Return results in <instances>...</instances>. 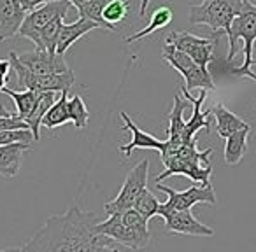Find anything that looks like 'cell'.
I'll use <instances>...</instances> for the list:
<instances>
[{
	"mask_svg": "<svg viewBox=\"0 0 256 252\" xmlns=\"http://www.w3.org/2000/svg\"><path fill=\"white\" fill-rule=\"evenodd\" d=\"M98 216L72 205L62 216H51L22 247L25 252H116L120 244L95 233Z\"/></svg>",
	"mask_w": 256,
	"mask_h": 252,
	"instance_id": "6da1fadb",
	"label": "cell"
},
{
	"mask_svg": "<svg viewBox=\"0 0 256 252\" xmlns=\"http://www.w3.org/2000/svg\"><path fill=\"white\" fill-rule=\"evenodd\" d=\"M210 154H212V149H196V140L179 144V146L167 140V149L160 154L165 170L156 177V182L165 181L172 175H184L198 186L210 184V174H212V168L209 165Z\"/></svg>",
	"mask_w": 256,
	"mask_h": 252,
	"instance_id": "7a4b0ae2",
	"label": "cell"
},
{
	"mask_svg": "<svg viewBox=\"0 0 256 252\" xmlns=\"http://www.w3.org/2000/svg\"><path fill=\"white\" fill-rule=\"evenodd\" d=\"M228 37V61H234L235 53L238 51L237 44L242 40V49H244V63L238 68H232V74L238 75V77H249L256 81V74L251 72L252 65V47L256 44V4L244 0L242 2V9L234 21L230 23L226 30Z\"/></svg>",
	"mask_w": 256,
	"mask_h": 252,
	"instance_id": "3957f363",
	"label": "cell"
},
{
	"mask_svg": "<svg viewBox=\"0 0 256 252\" xmlns=\"http://www.w3.org/2000/svg\"><path fill=\"white\" fill-rule=\"evenodd\" d=\"M244 0H204L200 5L190 7V23L192 25H206L221 37L226 33L230 23L240 12Z\"/></svg>",
	"mask_w": 256,
	"mask_h": 252,
	"instance_id": "277c9868",
	"label": "cell"
},
{
	"mask_svg": "<svg viewBox=\"0 0 256 252\" xmlns=\"http://www.w3.org/2000/svg\"><path fill=\"white\" fill-rule=\"evenodd\" d=\"M9 60H11L12 70L16 72V77H18V88L22 89H34L37 93H42V91L62 93V91H68L76 82V75L72 70L60 72V74H48V75L32 74L25 65L20 63L14 51H11Z\"/></svg>",
	"mask_w": 256,
	"mask_h": 252,
	"instance_id": "5b68a950",
	"label": "cell"
},
{
	"mask_svg": "<svg viewBox=\"0 0 256 252\" xmlns=\"http://www.w3.org/2000/svg\"><path fill=\"white\" fill-rule=\"evenodd\" d=\"M164 60L167 61L168 65H172V67L184 77V86L190 91H192V89H207V91H212L214 89L212 75L207 70V67L198 65L190 54H186L184 51L178 49V47L172 46V44L165 42Z\"/></svg>",
	"mask_w": 256,
	"mask_h": 252,
	"instance_id": "8992f818",
	"label": "cell"
},
{
	"mask_svg": "<svg viewBox=\"0 0 256 252\" xmlns=\"http://www.w3.org/2000/svg\"><path fill=\"white\" fill-rule=\"evenodd\" d=\"M148 175H150V160L139 161L126 174L116 198L104 205V212L107 216H112V214H121L128 209H134L139 195L148 188Z\"/></svg>",
	"mask_w": 256,
	"mask_h": 252,
	"instance_id": "52a82bcc",
	"label": "cell"
},
{
	"mask_svg": "<svg viewBox=\"0 0 256 252\" xmlns=\"http://www.w3.org/2000/svg\"><path fill=\"white\" fill-rule=\"evenodd\" d=\"M156 188L167 195V202L160 203L158 216H162L165 212H172V210H190L196 203H210V205L216 203V193H214L212 184L192 186V188L184 189V191H176V189L167 188L162 182H158Z\"/></svg>",
	"mask_w": 256,
	"mask_h": 252,
	"instance_id": "ba28073f",
	"label": "cell"
},
{
	"mask_svg": "<svg viewBox=\"0 0 256 252\" xmlns=\"http://www.w3.org/2000/svg\"><path fill=\"white\" fill-rule=\"evenodd\" d=\"M218 35L212 37H198L190 32H170L165 37V42L172 44L178 49L184 51L193 58L198 65L207 67L214 60V46H216Z\"/></svg>",
	"mask_w": 256,
	"mask_h": 252,
	"instance_id": "9c48e42d",
	"label": "cell"
},
{
	"mask_svg": "<svg viewBox=\"0 0 256 252\" xmlns=\"http://www.w3.org/2000/svg\"><path fill=\"white\" fill-rule=\"evenodd\" d=\"M70 2L68 0H51V2H46L40 7L30 11L28 14L25 16L22 23V28H20V35L25 37V39L32 40L36 44L37 35H39V30L42 28L44 25H48L50 21H53L54 18H65V14L70 9Z\"/></svg>",
	"mask_w": 256,
	"mask_h": 252,
	"instance_id": "30bf717a",
	"label": "cell"
},
{
	"mask_svg": "<svg viewBox=\"0 0 256 252\" xmlns=\"http://www.w3.org/2000/svg\"><path fill=\"white\" fill-rule=\"evenodd\" d=\"M95 233L106 235V237L112 238V240L118 242L120 245H123V247H126V249H134V251L144 249L150 244V238L142 237V235L137 233L136 230H132V228L123 221L121 214H112V216H109L106 221H102V223H96Z\"/></svg>",
	"mask_w": 256,
	"mask_h": 252,
	"instance_id": "8fae6325",
	"label": "cell"
},
{
	"mask_svg": "<svg viewBox=\"0 0 256 252\" xmlns=\"http://www.w3.org/2000/svg\"><path fill=\"white\" fill-rule=\"evenodd\" d=\"M16 56H18L20 63L25 65L32 74L48 75V74H60V72L70 70L64 54L50 53L46 49H36L23 54L16 53Z\"/></svg>",
	"mask_w": 256,
	"mask_h": 252,
	"instance_id": "7c38bea8",
	"label": "cell"
},
{
	"mask_svg": "<svg viewBox=\"0 0 256 252\" xmlns=\"http://www.w3.org/2000/svg\"><path fill=\"white\" fill-rule=\"evenodd\" d=\"M160 217L165 221V231L178 235H190V237H212L214 230L202 224L190 210H172L165 212Z\"/></svg>",
	"mask_w": 256,
	"mask_h": 252,
	"instance_id": "4fadbf2b",
	"label": "cell"
},
{
	"mask_svg": "<svg viewBox=\"0 0 256 252\" xmlns=\"http://www.w3.org/2000/svg\"><path fill=\"white\" fill-rule=\"evenodd\" d=\"M120 117L123 119V123H124L123 128H126V130H130V132H132V140H130L126 146L120 147L121 156L130 158V156H132L134 149H154V151H158V153H162V151L165 149V140H160V139H156V137L146 133L144 130H140L139 126L134 123L132 117L128 116L124 110H121V112H120Z\"/></svg>",
	"mask_w": 256,
	"mask_h": 252,
	"instance_id": "5bb4252c",
	"label": "cell"
},
{
	"mask_svg": "<svg viewBox=\"0 0 256 252\" xmlns=\"http://www.w3.org/2000/svg\"><path fill=\"white\" fill-rule=\"evenodd\" d=\"M25 16L26 11L20 0H0V42L18 35Z\"/></svg>",
	"mask_w": 256,
	"mask_h": 252,
	"instance_id": "9a60e30c",
	"label": "cell"
},
{
	"mask_svg": "<svg viewBox=\"0 0 256 252\" xmlns=\"http://www.w3.org/2000/svg\"><path fill=\"white\" fill-rule=\"evenodd\" d=\"M30 151V144L14 142L8 146H0V175L6 179H12L20 174L22 158Z\"/></svg>",
	"mask_w": 256,
	"mask_h": 252,
	"instance_id": "2e32d148",
	"label": "cell"
},
{
	"mask_svg": "<svg viewBox=\"0 0 256 252\" xmlns=\"http://www.w3.org/2000/svg\"><path fill=\"white\" fill-rule=\"evenodd\" d=\"M190 100L184 95L174 96V107L168 114V128H167V140L172 144H186L184 142V128L186 121L182 119V112L190 107Z\"/></svg>",
	"mask_w": 256,
	"mask_h": 252,
	"instance_id": "e0dca14e",
	"label": "cell"
},
{
	"mask_svg": "<svg viewBox=\"0 0 256 252\" xmlns=\"http://www.w3.org/2000/svg\"><path fill=\"white\" fill-rule=\"evenodd\" d=\"M95 28H98V25H96L95 21H92V19H86V18H79L78 21L68 23V25L64 23L60 30V37H58V42H56V53L65 54L67 49L76 40L81 39L82 35H86V33H90Z\"/></svg>",
	"mask_w": 256,
	"mask_h": 252,
	"instance_id": "ac0fdd59",
	"label": "cell"
},
{
	"mask_svg": "<svg viewBox=\"0 0 256 252\" xmlns=\"http://www.w3.org/2000/svg\"><path fill=\"white\" fill-rule=\"evenodd\" d=\"M210 114H212L214 119H216V132L221 139H226V137H230L232 133L238 132V130L246 128V126H251V124H248L244 119H240L237 114L230 112L223 103L212 105Z\"/></svg>",
	"mask_w": 256,
	"mask_h": 252,
	"instance_id": "d6986e66",
	"label": "cell"
},
{
	"mask_svg": "<svg viewBox=\"0 0 256 252\" xmlns=\"http://www.w3.org/2000/svg\"><path fill=\"white\" fill-rule=\"evenodd\" d=\"M251 133V126L238 130V132L232 133L230 137L224 139V163L228 167L238 165L244 154L248 153V137Z\"/></svg>",
	"mask_w": 256,
	"mask_h": 252,
	"instance_id": "ffe728a7",
	"label": "cell"
},
{
	"mask_svg": "<svg viewBox=\"0 0 256 252\" xmlns=\"http://www.w3.org/2000/svg\"><path fill=\"white\" fill-rule=\"evenodd\" d=\"M56 102V91H42L37 96V103L34 107V110L30 112V116L26 117V123H28L30 130L34 133V139L40 140V126H42V117L46 116V112L50 110V107Z\"/></svg>",
	"mask_w": 256,
	"mask_h": 252,
	"instance_id": "44dd1931",
	"label": "cell"
},
{
	"mask_svg": "<svg viewBox=\"0 0 256 252\" xmlns=\"http://www.w3.org/2000/svg\"><path fill=\"white\" fill-rule=\"evenodd\" d=\"M172 18H174V12H172V9L168 7V5H160V7L154 9V11L151 12V19H150V23H148L146 28H142L140 32H136V33H132L130 37H126V39H124V42L132 44V42H136V40H139V39H144V37L150 35V33L165 28V26H168L172 23Z\"/></svg>",
	"mask_w": 256,
	"mask_h": 252,
	"instance_id": "7402d4cb",
	"label": "cell"
},
{
	"mask_svg": "<svg viewBox=\"0 0 256 252\" xmlns=\"http://www.w3.org/2000/svg\"><path fill=\"white\" fill-rule=\"evenodd\" d=\"M70 121V112H68V96L67 91L60 93V98H56V102L50 107V110L46 112V116L42 117V126L50 130H54L62 124Z\"/></svg>",
	"mask_w": 256,
	"mask_h": 252,
	"instance_id": "603a6c76",
	"label": "cell"
},
{
	"mask_svg": "<svg viewBox=\"0 0 256 252\" xmlns=\"http://www.w3.org/2000/svg\"><path fill=\"white\" fill-rule=\"evenodd\" d=\"M110 0H84L81 5L78 7L79 12V18H86V19H92L98 25V28L104 30H110V32H116V26H110L109 23L104 21L102 18V12L106 9V5L109 4Z\"/></svg>",
	"mask_w": 256,
	"mask_h": 252,
	"instance_id": "cb8c5ba5",
	"label": "cell"
},
{
	"mask_svg": "<svg viewBox=\"0 0 256 252\" xmlns=\"http://www.w3.org/2000/svg\"><path fill=\"white\" fill-rule=\"evenodd\" d=\"M64 25V18H54L48 25H44L39 30V35L36 40V49H46L50 53H56V42L60 37V30Z\"/></svg>",
	"mask_w": 256,
	"mask_h": 252,
	"instance_id": "d4e9b609",
	"label": "cell"
},
{
	"mask_svg": "<svg viewBox=\"0 0 256 252\" xmlns=\"http://www.w3.org/2000/svg\"><path fill=\"white\" fill-rule=\"evenodd\" d=\"M2 91L6 93L8 96H11L12 102L16 103V110H18V116L22 119H26L30 116V112L34 110L37 103V96L39 93L34 91V89H22V91H16V89H11L6 86Z\"/></svg>",
	"mask_w": 256,
	"mask_h": 252,
	"instance_id": "484cf974",
	"label": "cell"
},
{
	"mask_svg": "<svg viewBox=\"0 0 256 252\" xmlns=\"http://www.w3.org/2000/svg\"><path fill=\"white\" fill-rule=\"evenodd\" d=\"M128 12H130V4H128L126 0H110L109 4L106 5V9H104L102 18L110 26H116L121 21H124Z\"/></svg>",
	"mask_w": 256,
	"mask_h": 252,
	"instance_id": "4316f807",
	"label": "cell"
},
{
	"mask_svg": "<svg viewBox=\"0 0 256 252\" xmlns=\"http://www.w3.org/2000/svg\"><path fill=\"white\" fill-rule=\"evenodd\" d=\"M68 112H70V121L74 123V126L78 130H82L88 126V121H90L88 107H86L84 100L79 95H74L68 100Z\"/></svg>",
	"mask_w": 256,
	"mask_h": 252,
	"instance_id": "83f0119b",
	"label": "cell"
},
{
	"mask_svg": "<svg viewBox=\"0 0 256 252\" xmlns=\"http://www.w3.org/2000/svg\"><path fill=\"white\" fill-rule=\"evenodd\" d=\"M134 209H137L140 214H142L144 217H146L148 221L151 219V217L158 216V209H160V202L156 200V196L153 195V193L150 191V189H144L142 193L139 195V198H137L136 205H134Z\"/></svg>",
	"mask_w": 256,
	"mask_h": 252,
	"instance_id": "f1b7e54d",
	"label": "cell"
},
{
	"mask_svg": "<svg viewBox=\"0 0 256 252\" xmlns=\"http://www.w3.org/2000/svg\"><path fill=\"white\" fill-rule=\"evenodd\" d=\"M34 139L32 130H0V146H8L14 142L30 144Z\"/></svg>",
	"mask_w": 256,
	"mask_h": 252,
	"instance_id": "f546056e",
	"label": "cell"
},
{
	"mask_svg": "<svg viewBox=\"0 0 256 252\" xmlns=\"http://www.w3.org/2000/svg\"><path fill=\"white\" fill-rule=\"evenodd\" d=\"M46 2H51V0H20V4H22V7L25 9L26 12L40 7V5L46 4Z\"/></svg>",
	"mask_w": 256,
	"mask_h": 252,
	"instance_id": "4dcf8cb0",
	"label": "cell"
},
{
	"mask_svg": "<svg viewBox=\"0 0 256 252\" xmlns=\"http://www.w3.org/2000/svg\"><path fill=\"white\" fill-rule=\"evenodd\" d=\"M12 70V65H11V60H0V75H4V77H9Z\"/></svg>",
	"mask_w": 256,
	"mask_h": 252,
	"instance_id": "1f68e13d",
	"label": "cell"
},
{
	"mask_svg": "<svg viewBox=\"0 0 256 252\" xmlns=\"http://www.w3.org/2000/svg\"><path fill=\"white\" fill-rule=\"evenodd\" d=\"M6 84H8V77H4V75H0V91L6 88Z\"/></svg>",
	"mask_w": 256,
	"mask_h": 252,
	"instance_id": "d6a6232c",
	"label": "cell"
},
{
	"mask_svg": "<svg viewBox=\"0 0 256 252\" xmlns=\"http://www.w3.org/2000/svg\"><path fill=\"white\" fill-rule=\"evenodd\" d=\"M8 114H12V112H9V110L0 103V116H8Z\"/></svg>",
	"mask_w": 256,
	"mask_h": 252,
	"instance_id": "836d02e7",
	"label": "cell"
},
{
	"mask_svg": "<svg viewBox=\"0 0 256 252\" xmlns=\"http://www.w3.org/2000/svg\"><path fill=\"white\" fill-rule=\"evenodd\" d=\"M68 2H70V4H72V5H74V7H76V9H78V7H79V5H81V4H82V2H84V0H68Z\"/></svg>",
	"mask_w": 256,
	"mask_h": 252,
	"instance_id": "e575fe53",
	"label": "cell"
},
{
	"mask_svg": "<svg viewBox=\"0 0 256 252\" xmlns=\"http://www.w3.org/2000/svg\"><path fill=\"white\" fill-rule=\"evenodd\" d=\"M252 65H256V58H252Z\"/></svg>",
	"mask_w": 256,
	"mask_h": 252,
	"instance_id": "d590c367",
	"label": "cell"
},
{
	"mask_svg": "<svg viewBox=\"0 0 256 252\" xmlns=\"http://www.w3.org/2000/svg\"><path fill=\"white\" fill-rule=\"evenodd\" d=\"M254 109H256V105H254Z\"/></svg>",
	"mask_w": 256,
	"mask_h": 252,
	"instance_id": "8d00e7d4",
	"label": "cell"
}]
</instances>
